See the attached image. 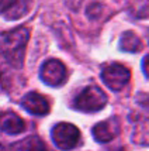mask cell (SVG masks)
Returning a JSON list of instances; mask_svg holds the SVG:
<instances>
[{"mask_svg":"<svg viewBox=\"0 0 149 151\" xmlns=\"http://www.w3.org/2000/svg\"><path fill=\"white\" fill-rule=\"evenodd\" d=\"M30 38V31L26 27H19L3 35L0 42V51L6 61L14 68H20L24 61L27 41Z\"/></svg>","mask_w":149,"mask_h":151,"instance_id":"obj_1","label":"cell"},{"mask_svg":"<svg viewBox=\"0 0 149 151\" xmlns=\"http://www.w3.org/2000/svg\"><path fill=\"white\" fill-rule=\"evenodd\" d=\"M107 103L106 93L97 86H87L75 98L73 107L80 112L93 113L101 110Z\"/></svg>","mask_w":149,"mask_h":151,"instance_id":"obj_2","label":"cell"},{"mask_svg":"<svg viewBox=\"0 0 149 151\" xmlns=\"http://www.w3.org/2000/svg\"><path fill=\"white\" fill-rule=\"evenodd\" d=\"M52 140L62 150H71L79 144L80 133L71 123H58L52 129Z\"/></svg>","mask_w":149,"mask_h":151,"instance_id":"obj_3","label":"cell"},{"mask_svg":"<svg viewBox=\"0 0 149 151\" xmlns=\"http://www.w3.org/2000/svg\"><path fill=\"white\" fill-rule=\"evenodd\" d=\"M131 72L121 64H111L104 66L101 79L111 91H121L130 82Z\"/></svg>","mask_w":149,"mask_h":151,"instance_id":"obj_4","label":"cell"},{"mask_svg":"<svg viewBox=\"0 0 149 151\" xmlns=\"http://www.w3.org/2000/svg\"><path fill=\"white\" fill-rule=\"evenodd\" d=\"M39 76L49 86H61L66 81V68L58 59H49L41 66Z\"/></svg>","mask_w":149,"mask_h":151,"instance_id":"obj_5","label":"cell"},{"mask_svg":"<svg viewBox=\"0 0 149 151\" xmlns=\"http://www.w3.org/2000/svg\"><path fill=\"white\" fill-rule=\"evenodd\" d=\"M118 133H120V123H118V119L115 117L108 119L106 122H100L98 124L93 127L94 140L98 143H104V144L114 140Z\"/></svg>","mask_w":149,"mask_h":151,"instance_id":"obj_6","label":"cell"},{"mask_svg":"<svg viewBox=\"0 0 149 151\" xmlns=\"http://www.w3.org/2000/svg\"><path fill=\"white\" fill-rule=\"evenodd\" d=\"M21 106L28 113L35 114V116H44V114H48V112H49L48 100L37 92L27 93L26 96L21 99Z\"/></svg>","mask_w":149,"mask_h":151,"instance_id":"obj_7","label":"cell"},{"mask_svg":"<svg viewBox=\"0 0 149 151\" xmlns=\"http://www.w3.org/2000/svg\"><path fill=\"white\" fill-rule=\"evenodd\" d=\"M24 122L13 112H4L0 114V129L7 134H19L24 130Z\"/></svg>","mask_w":149,"mask_h":151,"instance_id":"obj_8","label":"cell"},{"mask_svg":"<svg viewBox=\"0 0 149 151\" xmlns=\"http://www.w3.org/2000/svg\"><path fill=\"white\" fill-rule=\"evenodd\" d=\"M31 4H33V0H14L3 14L7 20H17L30 12Z\"/></svg>","mask_w":149,"mask_h":151,"instance_id":"obj_9","label":"cell"},{"mask_svg":"<svg viewBox=\"0 0 149 151\" xmlns=\"http://www.w3.org/2000/svg\"><path fill=\"white\" fill-rule=\"evenodd\" d=\"M132 140L136 144L149 145V117L136 122L135 130L132 134Z\"/></svg>","mask_w":149,"mask_h":151,"instance_id":"obj_10","label":"cell"},{"mask_svg":"<svg viewBox=\"0 0 149 151\" xmlns=\"http://www.w3.org/2000/svg\"><path fill=\"white\" fill-rule=\"evenodd\" d=\"M120 47L125 52H138L141 50V40L132 31H127L123 34L120 40Z\"/></svg>","mask_w":149,"mask_h":151,"instance_id":"obj_11","label":"cell"},{"mask_svg":"<svg viewBox=\"0 0 149 151\" xmlns=\"http://www.w3.org/2000/svg\"><path fill=\"white\" fill-rule=\"evenodd\" d=\"M11 148H14V150H44L45 145L38 137L33 136V137H28L17 143V145H13Z\"/></svg>","mask_w":149,"mask_h":151,"instance_id":"obj_12","label":"cell"},{"mask_svg":"<svg viewBox=\"0 0 149 151\" xmlns=\"http://www.w3.org/2000/svg\"><path fill=\"white\" fill-rule=\"evenodd\" d=\"M13 1H14V0H0V13H1V14L4 13L7 9L10 7V4H11Z\"/></svg>","mask_w":149,"mask_h":151,"instance_id":"obj_13","label":"cell"},{"mask_svg":"<svg viewBox=\"0 0 149 151\" xmlns=\"http://www.w3.org/2000/svg\"><path fill=\"white\" fill-rule=\"evenodd\" d=\"M142 69H143V72H145V75L149 78V55L143 58V61H142Z\"/></svg>","mask_w":149,"mask_h":151,"instance_id":"obj_14","label":"cell"},{"mask_svg":"<svg viewBox=\"0 0 149 151\" xmlns=\"http://www.w3.org/2000/svg\"><path fill=\"white\" fill-rule=\"evenodd\" d=\"M0 83H1V75H0Z\"/></svg>","mask_w":149,"mask_h":151,"instance_id":"obj_15","label":"cell"},{"mask_svg":"<svg viewBox=\"0 0 149 151\" xmlns=\"http://www.w3.org/2000/svg\"><path fill=\"white\" fill-rule=\"evenodd\" d=\"M0 150H3V147H1V145H0Z\"/></svg>","mask_w":149,"mask_h":151,"instance_id":"obj_16","label":"cell"},{"mask_svg":"<svg viewBox=\"0 0 149 151\" xmlns=\"http://www.w3.org/2000/svg\"><path fill=\"white\" fill-rule=\"evenodd\" d=\"M148 38H149V35H148Z\"/></svg>","mask_w":149,"mask_h":151,"instance_id":"obj_17","label":"cell"}]
</instances>
